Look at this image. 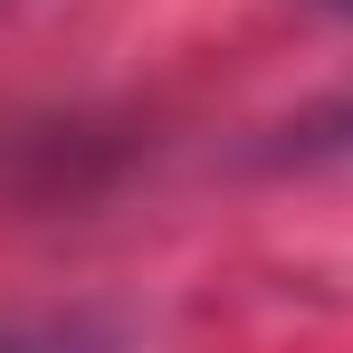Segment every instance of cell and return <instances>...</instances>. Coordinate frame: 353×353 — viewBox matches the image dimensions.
Returning a JSON list of instances; mask_svg holds the SVG:
<instances>
[{"label": "cell", "instance_id": "2", "mask_svg": "<svg viewBox=\"0 0 353 353\" xmlns=\"http://www.w3.org/2000/svg\"><path fill=\"white\" fill-rule=\"evenodd\" d=\"M325 10H353V0H325Z\"/></svg>", "mask_w": 353, "mask_h": 353}, {"label": "cell", "instance_id": "1", "mask_svg": "<svg viewBox=\"0 0 353 353\" xmlns=\"http://www.w3.org/2000/svg\"><path fill=\"white\" fill-rule=\"evenodd\" d=\"M315 143H353V115H334V124H325V134H315Z\"/></svg>", "mask_w": 353, "mask_h": 353}]
</instances>
